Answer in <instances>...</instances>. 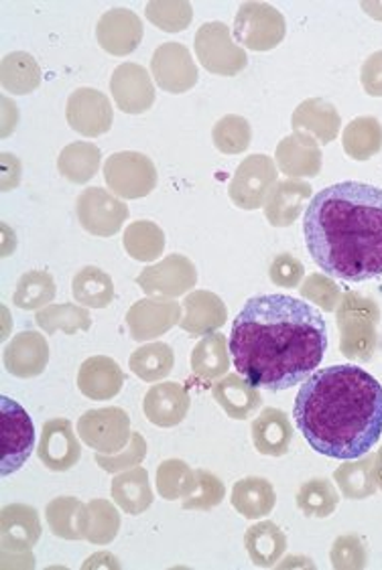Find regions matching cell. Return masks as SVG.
<instances>
[{"label": "cell", "mask_w": 382, "mask_h": 570, "mask_svg": "<svg viewBox=\"0 0 382 570\" xmlns=\"http://www.w3.org/2000/svg\"><path fill=\"white\" fill-rule=\"evenodd\" d=\"M194 49L199 63L216 76H236L248 63L246 51L232 41L231 29L221 21L197 29Z\"/></svg>", "instance_id": "6"}, {"label": "cell", "mask_w": 382, "mask_h": 570, "mask_svg": "<svg viewBox=\"0 0 382 570\" xmlns=\"http://www.w3.org/2000/svg\"><path fill=\"white\" fill-rule=\"evenodd\" d=\"M143 23L137 12L128 9L106 11L96 24V39L106 53L125 58L130 56L143 41Z\"/></svg>", "instance_id": "15"}, {"label": "cell", "mask_w": 382, "mask_h": 570, "mask_svg": "<svg viewBox=\"0 0 382 570\" xmlns=\"http://www.w3.org/2000/svg\"><path fill=\"white\" fill-rule=\"evenodd\" d=\"M4 367L17 377H36L46 372L49 362V345L43 335L36 331H23L12 337L4 347Z\"/></svg>", "instance_id": "18"}, {"label": "cell", "mask_w": 382, "mask_h": 570, "mask_svg": "<svg viewBox=\"0 0 382 570\" xmlns=\"http://www.w3.org/2000/svg\"><path fill=\"white\" fill-rule=\"evenodd\" d=\"M302 274V264L297 263V261H293L287 254L278 256L277 261L271 266V281L278 286H287V288L297 286Z\"/></svg>", "instance_id": "44"}, {"label": "cell", "mask_w": 382, "mask_h": 570, "mask_svg": "<svg viewBox=\"0 0 382 570\" xmlns=\"http://www.w3.org/2000/svg\"><path fill=\"white\" fill-rule=\"evenodd\" d=\"M197 490L184 500V510H212L218 503H222L226 495V488L222 480H218L214 473L196 469Z\"/></svg>", "instance_id": "42"}, {"label": "cell", "mask_w": 382, "mask_h": 570, "mask_svg": "<svg viewBox=\"0 0 382 570\" xmlns=\"http://www.w3.org/2000/svg\"><path fill=\"white\" fill-rule=\"evenodd\" d=\"M78 434L86 445L92 446L98 453L116 455L125 451L130 441V419L123 409H98L88 411L78 421Z\"/></svg>", "instance_id": "8"}, {"label": "cell", "mask_w": 382, "mask_h": 570, "mask_svg": "<svg viewBox=\"0 0 382 570\" xmlns=\"http://www.w3.org/2000/svg\"><path fill=\"white\" fill-rule=\"evenodd\" d=\"M41 83V68L33 56L14 51L2 59V88L17 96L36 91Z\"/></svg>", "instance_id": "31"}, {"label": "cell", "mask_w": 382, "mask_h": 570, "mask_svg": "<svg viewBox=\"0 0 382 570\" xmlns=\"http://www.w3.org/2000/svg\"><path fill=\"white\" fill-rule=\"evenodd\" d=\"M234 37L246 49L271 51L285 37V19L267 2H244L234 19Z\"/></svg>", "instance_id": "7"}, {"label": "cell", "mask_w": 382, "mask_h": 570, "mask_svg": "<svg viewBox=\"0 0 382 570\" xmlns=\"http://www.w3.org/2000/svg\"><path fill=\"white\" fill-rule=\"evenodd\" d=\"M47 524L51 532L63 540H86L88 538V505L63 495L49 502L46 510Z\"/></svg>", "instance_id": "25"}, {"label": "cell", "mask_w": 382, "mask_h": 570, "mask_svg": "<svg viewBox=\"0 0 382 570\" xmlns=\"http://www.w3.org/2000/svg\"><path fill=\"white\" fill-rule=\"evenodd\" d=\"M231 347L222 333H209L197 343L194 354H192V370L197 377L204 380H214L228 372L231 367Z\"/></svg>", "instance_id": "30"}, {"label": "cell", "mask_w": 382, "mask_h": 570, "mask_svg": "<svg viewBox=\"0 0 382 570\" xmlns=\"http://www.w3.org/2000/svg\"><path fill=\"white\" fill-rule=\"evenodd\" d=\"M277 179V169L267 155H253L241 163L232 177L228 195L241 209L265 206L271 185Z\"/></svg>", "instance_id": "10"}, {"label": "cell", "mask_w": 382, "mask_h": 570, "mask_svg": "<svg viewBox=\"0 0 382 570\" xmlns=\"http://www.w3.org/2000/svg\"><path fill=\"white\" fill-rule=\"evenodd\" d=\"M0 528H2V550H9V552L31 550L41 537L39 515L31 505H23V503H11L2 508Z\"/></svg>", "instance_id": "21"}, {"label": "cell", "mask_w": 382, "mask_h": 570, "mask_svg": "<svg viewBox=\"0 0 382 570\" xmlns=\"http://www.w3.org/2000/svg\"><path fill=\"white\" fill-rule=\"evenodd\" d=\"M184 311L186 315L182 317L179 325L189 335H208L221 330L228 320V311L224 307L222 298L208 291H196L187 295L184 301Z\"/></svg>", "instance_id": "22"}, {"label": "cell", "mask_w": 382, "mask_h": 570, "mask_svg": "<svg viewBox=\"0 0 382 570\" xmlns=\"http://www.w3.org/2000/svg\"><path fill=\"white\" fill-rule=\"evenodd\" d=\"M313 263L327 276L362 283L382 274V189L342 181L313 195L303 216Z\"/></svg>", "instance_id": "3"}, {"label": "cell", "mask_w": 382, "mask_h": 570, "mask_svg": "<svg viewBox=\"0 0 382 570\" xmlns=\"http://www.w3.org/2000/svg\"><path fill=\"white\" fill-rule=\"evenodd\" d=\"M105 181L112 194L123 199H140L157 187V169L147 155L123 150L105 163Z\"/></svg>", "instance_id": "5"}, {"label": "cell", "mask_w": 382, "mask_h": 570, "mask_svg": "<svg viewBox=\"0 0 382 570\" xmlns=\"http://www.w3.org/2000/svg\"><path fill=\"white\" fill-rule=\"evenodd\" d=\"M244 547L256 567H273L285 552L287 540L273 522H258L244 534Z\"/></svg>", "instance_id": "28"}, {"label": "cell", "mask_w": 382, "mask_h": 570, "mask_svg": "<svg viewBox=\"0 0 382 570\" xmlns=\"http://www.w3.org/2000/svg\"><path fill=\"white\" fill-rule=\"evenodd\" d=\"M125 250L130 258L139 263H153L161 256L165 250V234L163 229L153 222H135L125 232Z\"/></svg>", "instance_id": "35"}, {"label": "cell", "mask_w": 382, "mask_h": 570, "mask_svg": "<svg viewBox=\"0 0 382 570\" xmlns=\"http://www.w3.org/2000/svg\"><path fill=\"white\" fill-rule=\"evenodd\" d=\"M0 421H2V478L17 473L29 461L36 449V426L19 402L0 396Z\"/></svg>", "instance_id": "4"}, {"label": "cell", "mask_w": 382, "mask_h": 570, "mask_svg": "<svg viewBox=\"0 0 382 570\" xmlns=\"http://www.w3.org/2000/svg\"><path fill=\"white\" fill-rule=\"evenodd\" d=\"M56 297V283L51 274L41 273V271H31L23 274L17 283L14 291V305L23 311H37L46 307Z\"/></svg>", "instance_id": "38"}, {"label": "cell", "mask_w": 382, "mask_h": 570, "mask_svg": "<svg viewBox=\"0 0 382 570\" xmlns=\"http://www.w3.org/2000/svg\"><path fill=\"white\" fill-rule=\"evenodd\" d=\"M110 91L116 106L127 115H143L155 104L151 76L137 63H123L115 69Z\"/></svg>", "instance_id": "14"}, {"label": "cell", "mask_w": 382, "mask_h": 570, "mask_svg": "<svg viewBox=\"0 0 382 570\" xmlns=\"http://www.w3.org/2000/svg\"><path fill=\"white\" fill-rule=\"evenodd\" d=\"M128 364L135 376L145 382H157L172 374L175 365L174 350L167 343H149L130 355Z\"/></svg>", "instance_id": "36"}, {"label": "cell", "mask_w": 382, "mask_h": 570, "mask_svg": "<svg viewBox=\"0 0 382 570\" xmlns=\"http://www.w3.org/2000/svg\"><path fill=\"white\" fill-rule=\"evenodd\" d=\"M143 409L149 422L163 429H169L186 419L189 411V396L182 384L163 382V384H155L147 392Z\"/></svg>", "instance_id": "20"}, {"label": "cell", "mask_w": 382, "mask_h": 570, "mask_svg": "<svg viewBox=\"0 0 382 570\" xmlns=\"http://www.w3.org/2000/svg\"><path fill=\"white\" fill-rule=\"evenodd\" d=\"M253 443L261 455L281 456L290 451L293 429L285 412L265 409L251 426Z\"/></svg>", "instance_id": "23"}, {"label": "cell", "mask_w": 382, "mask_h": 570, "mask_svg": "<svg viewBox=\"0 0 382 570\" xmlns=\"http://www.w3.org/2000/svg\"><path fill=\"white\" fill-rule=\"evenodd\" d=\"M120 528V515L115 505L106 500L88 503V538L92 544H108L115 540Z\"/></svg>", "instance_id": "40"}, {"label": "cell", "mask_w": 382, "mask_h": 570, "mask_svg": "<svg viewBox=\"0 0 382 570\" xmlns=\"http://www.w3.org/2000/svg\"><path fill=\"white\" fill-rule=\"evenodd\" d=\"M232 362L255 389L283 392L324 362L327 327L317 308L290 295L248 298L232 323Z\"/></svg>", "instance_id": "1"}, {"label": "cell", "mask_w": 382, "mask_h": 570, "mask_svg": "<svg viewBox=\"0 0 382 570\" xmlns=\"http://www.w3.org/2000/svg\"><path fill=\"white\" fill-rule=\"evenodd\" d=\"M293 419L315 453L360 459L382 434V386L359 365L313 372L297 392Z\"/></svg>", "instance_id": "2"}, {"label": "cell", "mask_w": 382, "mask_h": 570, "mask_svg": "<svg viewBox=\"0 0 382 570\" xmlns=\"http://www.w3.org/2000/svg\"><path fill=\"white\" fill-rule=\"evenodd\" d=\"M147 456V441L140 433L130 434V443L123 453L116 455H105L98 453L96 463L100 469H105L106 473H123L125 469L139 468L143 459Z\"/></svg>", "instance_id": "43"}, {"label": "cell", "mask_w": 382, "mask_h": 570, "mask_svg": "<svg viewBox=\"0 0 382 570\" xmlns=\"http://www.w3.org/2000/svg\"><path fill=\"white\" fill-rule=\"evenodd\" d=\"M81 228L98 238H110L128 219V207L102 187H90L76 204Z\"/></svg>", "instance_id": "9"}, {"label": "cell", "mask_w": 382, "mask_h": 570, "mask_svg": "<svg viewBox=\"0 0 382 570\" xmlns=\"http://www.w3.org/2000/svg\"><path fill=\"white\" fill-rule=\"evenodd\" d=\"M147 19L165 33H179L192 23L194 11L189 2H149Z\"/></svg>", "instance_id": "41"}, {"label": "cell", "mask_w": 382, "mask_h": 570, "mask_svg": "<svg viewBox=\"0 0 382 570\" xmlns=\"http://www.w3.org/2000/svg\"><path fill=\"white\" fill-rule=\"evenodd\" d=\"M66 118L68 125L76 132H80L81 137L96 138L102 137L112 128L115 112L105 91L80 88L68 98Z\"/></svg>", "instance_id": "11"}, {"label": "cell", "mask_w": 382, "mask_h": 570, "mask_svg": "<svg viewBox=\"0 0 382 570\" xmlns=\"http://www.w3.org/2000/svg\"><path fill=\"white\" fill-rule=\"evenodd\" d=\"M305 197H310V185L300 183L281 181L271 189L267 202H265V216L273 226H291L297 217V207L291 204H300Z\"/></svg>", "instance_id": "34"}, {"label": "cell", "mask_w": 382, "mask_h": 570, "mask_svg": "<svg viewBox=\"0 0 382 570\" xmlns=\"http://www.w3.org/2000/svg\"><path fill=\"white\" fill-rule=\"evenodd\" d=\"M112 500L123 512L139 515L153 503L151 481L147 469L133 468L112 480Z\"/></svg>", "instance_id": "26"}, {"label": "cell", "mask_w": 382, "mask_h": 570, "mask_svg": "<svg viewBox=\"0 0 382 570\" xmlns=\"http://www.w3.org/2000/svg\"><path fill=\"white\" fill-rule=\"evenodd\" d=\"M102 153L92 142H74L61 150L58 169L68 181L88 183L100 169Z\"/></svg>", "instance_id": "32"}, {"label": "cell", "mask_w": 382, "mask_h": 570, "mask_svg": "<svg viewBox=\"0 0 382 570\" xmlns=\"http://www.w3.org/2000/svg\"><path fill=\"white\" fill-rule=\"evenodd\" d=\"M196 266L182 254H172L155 266H147L137 276L140 288L151 297H182L196 286Z\"/></svg>", "instance_id": "12"}, {"label": "cell", "mask_w": 382, "mask_h": 570, "mask_svg": "<svg viewBox=\"0 0 382 570\" xmlns=\"http://www.w3.org/2000/svg\"><path fill=\"white\" fill-rule=\"evenodd\" d=\"M39 459L51 471H70L80 463L81 445L68 419H53L43 424L39 441Z\"/></svg>", "instance_id": "16"}, {"label": "cell", "mask_w": 382, "mask_h": 570, "mask_svg": "<svg viewBox=\"0 0 382 570\" xmlns=\"http://www.w3.org/2000/svg\"><path fill=\"white\" fill-rule=\"evenodd\" d=\"M71 295L84 307L106 308L115 298V283L105 271L86 266L74 276Z\"/></svg>", "instance_id": "29"}, {"label": "cell", "mask_w": 382, "mask_h": 570, "mask_svg": "<svg viewBox=\"0 0 382 570\" xmlns=\"http://www.w3.org/2000/svg\"><path fill=\"white\" fill-rule=\"evenodd\" d=\"M212 394L234 421H246L263 402L258 389L236 374H228L224 380H218L212 389Z\"/></svg>", "instance_id": "24"}, {"label": "cell", "mask_w": 382, "mask_h": 570, "mask_svg": "<svg viewBox=\"0 0 382 570\" xmlns=\"http://www.w3.org/2000/svg\"><path fill=\"white\" fill-rule=\"evenodd\" d=\"M125 386V374L112 357L94 355L86 360L78 374V389L86 399L110 400Z\"/></svg>", "instance_id": "19"}, {"label": "cell", "mask_w": 382, "mask_h": 570, "mask_svg": "<svg viewBox=\"0 0 382 570\" xmlns=\"http://www.w3.org/2000/svg\"><path fill=\"white\" fill-rule=\"evenodd\" d=\"M36 323L49 335H53L56 331H63L68 335H74L78 331L90 330L92 317L86 308L76 307V305L68 303V305H47L46 308H39Z\"/></svg>", "instance_id": "37"}, {"label": "cell", "mask_w": 382, "mask_h": 570, "mask_svg": "<svg viewBox=\"0 0 382 570\" xmlns=\"http://www.w3.org/2000/svg\"><path fill=\"white\" fill-rule=\"evenodd\" d=\"M212 138H214V147L224 155H241L248 149L253 130L243 116L228 115L216 122L212 130Z\"/></svg>", "instance_id": "39"}, {"label": "cell", "mask_w": 382, "mask_h": 570, "mask_svg": "<svg viewBox=\"0 0 382 570\" xmlns=\"http://www.w3.org/2000/svg\"><path fill=\"white\" fill-rule=\"evenodd\" d=\"M232 505L246 520L265 518L275 508V490L263 478H244L234 483Z\"/></svg>", "instance_id": "27"}, {"label": "cell", "mask_w": 382, "mask_h": 570, "mask_svg": "<svg viewBox=\"0 0 382 570\" xmlns=\"http://www.w3.org/2000/svg\"><path fill=\"white\" fill-rule=\"evenodd\" d=\"M182 321V307L174 301L145 298L128 311L127 323L135 342H147L163 335Z\"/></svg>", "instance_id": "17"}, {"label": "cell", "mask_w": 382, "mask_h": 570, "mask_svg": "<svg viewBox=\"0 0 382 570\" xmlns=\"http://www.w3.org/2000/svg\"><path fill=\"white\" fill-rule=\"evenodd\" d=\"M153 78L161 90L184 94L197 83L196 61L182 43H163L151 59Z\"/></svg>", "instance_id": "13"}, {"label": "cell", "mask_w": 382, "mask_h": 570, "mask_svg": "<svg viewBox=\"0 0 382 570\" xmlns=\"http://www.w3.org/2000/svg\"><path fill=\"white\" fill-rule=\"evenodd\" d=\"M197 490L196 469L182 459H167L157 469V491L163 500H186Z\"/></svg>", "instance_id": "33"}]
</instances>
